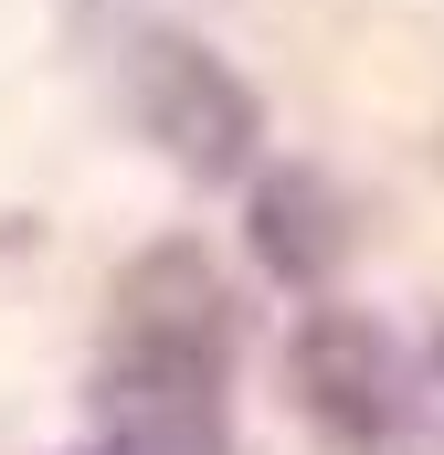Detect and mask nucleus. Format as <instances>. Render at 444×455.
I'll use <instances>...</instances> for the list:
<instances>
[{
    "mask_svg": "<svg viewBox=\"0 0 444 455\" xmlns=\"http://www.w3.org/2000/svg\"><path fill=\"white\" fill-rule=\"evenodd\" d=\"M233 349L243 307L222 265L202 243H148L96 349V435L116 455H233Z\"/></svg>",
    "mask_w": 444,
    "mask_h": 455,
    "instance_id": "nucleus-1",
    "label": "nucleus"
},
{
    "mask_svg": "<svg viewBox=\"0 0 444 455\" xmlns=\"http://www.w3.org/2000/svg\"><path fill=\"white\" fill-rule=\"evenodd\" d=\"M116 75H127V107L148 127V148H159L180 180L243 191V180L265 170V96H254V75H243L233 53H212L191 21H127Z\"/></svg>",
    "mask_w": 444,
    "mask_h": 455,
    "instance_id": "nucleus-2",
    "label": "nucleus"
},
{
    "mask_svg": "<svg viewBox=\"0 0 444 455\" xmlns=\"http://www.w3.org/2000/svg\"><path fill=\"white\" fill-rule=\"evenodd\" d=\"M286 392L338 455H424L434 445V392H424L413 349L370 307L307 297L297 329H286Z\"/></svg>",
    "mask_w": 444,
    "mask_h": 455,
    "instance_id": "nucleus-3",
    "label": "nucleus"
},
{
    "mask_svg": "<svg viewBox=\"0 0 444 455\" xmlns=\"http://www.w3.org/2000/svg\"><path fill=\"white\" fill-rule=\"evenodd\" d=\"M349 191H338L318 159H265L254 180H243V254H254V275L265 286H286V297H329L338 275H349Z\"/></svg>",
    "mask_w": 444,
    "mask_h": 455,
    "instance_id": "nucleus-4",
    "label": "nucleus"
},
{
    "mask_svg": "<svg viewBox=\"0 0 444 455\" xmlns=\"http://www.w3.org/2000/svg\"><path fill=\"white\" fill-rule=\"evenodd\" d=\"M434 381H444V329H434Z\"/></svg>",
    "mask_w": 444,
    "mask_h": 455,
    "instance_id": "nucleus-5",
    "label": "nucleus"
}]
</instances>
